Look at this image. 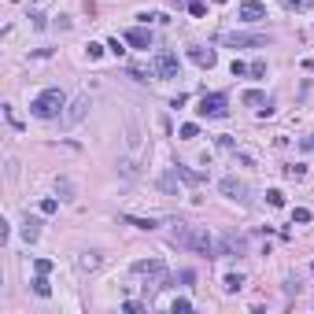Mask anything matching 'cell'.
Masks as SVG:
<instances>
[{
  "mask_svg": "<svg viewBox=\"0 0 314 314\" xmlns=\"http://www.w3.org/2000/svg\"><path fill=\"white\" fill-rule=\"evenodd\" d=\"M196 111L204 118H226V115H230V100H226V92H207V96L200 100Z\"/></svg>",
  "mask_w": 314,
  "mask_h": 314,
  "instance_id": "cell-4",
  "label": "cell"
},
{
  "mask_svg": "<svg viewBox=\"0 0 314 314\" xmlns=\"http://www.w3.org/2000/svg\"><path fill=\"white\" fill-rule=\"evenodd\" d=\"M60 211V204H56V200L48 196V200H41V214H56Z\"/></svg>",
  "mask_w": 314,
  "mask_h": 314,
  "instance_id": "cell-27",
  "label": "cell"
},
{
  "mask_svg": "<svg viewBox=\"0 0 314 314\" xmlns=\"http://www.w3.org/2000/svg\"><path fill=\"white\" fill-rule=\"evenodd\" d=\"M214 4H226V0H214Z\"/></svg>",
  "mask_w": 314,
  "mask_h": 314,
  "instance_id": "cell-38",
  "label": "cell"
},
{
  "mask_svg": "<svg viewBox=\"0 0 314 314\" xmlns=\"http://www.w3.org/2000/svg\"><path fill=\"white\" fill-rule=\"evenodd\" d=\"M37 236H41V218H30V214H26V222H22V240L34 244Z\"/></svg>",
  "mask_w": 314,
  "mask_h": 314,
  "instance_id": "cell-13",
  "label": "cell"
},
{
  "mask_svg": "<svg viewBox=\"0 0 314 314\" xmlns=\"http://www.w3.org/2000/svg\"><path fill=\"white\" fill-rule=\"evenodd\" d=\"M174 170H178V178H185L188 185H200V182H204V174H192V170H188V166H182V163H178Z\"/></svg>",
  "mask_w": 314,
  "mask_h": 314,
  "instance_id": "cell-19",
  "label": "cell"
},
{
  "mask_svg": "<svg viewBox=\"0 0 314 314\" xmlns=\"http://www.w3.org/2000/svg\"><path fill=\"white\" fill-rule=\"evenodd\" d=\"M85 52H89V60H100V56H104V44H89Z\"/></svg>",
  "mask_w": 314,
  "mask_h": 314,
  "instance_id": "cell-33",
  "label": "cell"
},
{
  "mask_svg": "<svg viewBox=\"0 0 314 314\" xmlns=\"http://www.w3.org/2000/svg\"><path fill=\"white\" fill-rule=\"evenodd\" d=\"M188 60H192L196 66H204V70H211V66L218 63V52H214V48H200V44H192V48H188Z\"/></svg>",
  "mask_w": 314,
  "mask_h": 314,
  "instance_id": "cell-10",
  "label": "cell"
},
{
  "mask_svg": "<svg viewBox=\"0 0 314 314\" xmlns=\"http://www.w3.org/2000/svg\"><path fill=\"white\" fill-rule=\"evenodd\" d=\"M303 174H307V170H303L300 163H296V166H284V178H292V182H300Z\"/></svg>",
  "mask_w": 314,
  "mask_h": 314,
  "instance_id": "cell-26",
  "label": "cell"
},
{
  "mask_svg": "<svg viewBox=\"0 0 314 314\" xmlns=\"http://www.w3.org/2000/svg\"><path fill=\"white\" fill-rule=\"evenodd\" d=\"M170 240L174 244H182V248L188 252H200V255H207V259H214L218 255V240L207 230H196V226H185V222H174V233H170Z\"/></svg>",
  "mask_w": 314,
  "mask_h": 314,
  "instance_id": "cell-1",
  "label": "cell"
},
{
  "mask_svg": "<svg viewBox=\"0 0 314 314\" xmlns=\"http://www.w3.org/2000/svg\"><path fill=\"white\" fill-rule=\"evenodd\" d=\"M85 115H89V96L82 92V96H74L70 104H66V111H63V126H66V130H70V126H78V122H82Z\"/></svg>",
  "mask_w": 314,
  "mask_h": 314,
  "instance_id": "cell-8",
  "label": "cell"
},
{
  "mask_svg": "<svg viewBox=\"0 0 314 314\" xmlns=\"http://www.w3.org/2000/svg\"><path fill=\"white\" fill-rule=\"evenodd\" d=\"M126 222H130V226H137V230H156V226H159L156 218H133V214H126Z\"/></svg>",
  "mask_w": 314,
  "mask_h": 314,
  "instance_id": "cell-20",
  "label": "cell"
},
{
  "mask_svg": "<svg viewBox=\"0 0 314 314\" xmlns=\"http://www.w3.org/2000/svg\"><path fill=\"white\" fill-rule=\"evenodd\" d=\"M34 292H37V296H52V284H48V274H37V278H34Z\"/></svg>",
  "mask_w": 314,
  "mask_h": 314,
  "instance_id": "cell-16",
  "label": "cell"
},
{
  "mask_svg": "<svg viewBox=\"0 0 314 314\" xmlns=\"http://www.w3.org/2000/svg\"><path fill=\"white\" fill-rule=\"evenodd\" d=\"M178 66H182V63H178V56L174 52H156V60H152V70H156V78H178Z\"/></svg>",
  "mask_w": 314,
  "mask_h": 314,
  "instance_id": "cell-6",
  "label": "cell"
},
{
  "mask_svg": "<svg viewBox=\"0 0 314 314\" xmlns=\"http://www.w3.org/2000/svg\"><path fill=\"white\" fill-rule=\"evenodd\" d=\"M236 15H240L244 22H259V18H266V4H259V0H244V4L236 8Z\"/></svg>",
  "mask_w": 314,
  "mask_h": 314,
  "instance_id": "cell-11",
  "label": "cell"
},
{
  "mask_svg": "<svg viewBox=\"0 0 314 314\" xmlns=\"http://www.w3.org/2000/svg\"><path fill=\"white\" fill-rule=\"evenodd\" d=\"M248 74H252V78H262V74H266V63H262V60H255V63L248 66Z\"/></svg>",
  "mask_w": 314,
  "mask_h": 314,
  "instance_id": "cell-28",
  "label": "cell"
},
{
  "mask_svg": "<svg viewBox=\"0 0 314 314\" xmlns=\"http://www.w3.org/2000/svg\"><path fill=\"white\" fill-rule=\"evenodd\" d=\"M222 44H230V48H266L270 37L266 34H226Z\"/></svg>",
  "mask_w": 314,
  "mask_h": 314,
  "instance_id": "cell-5",
  "label": "cell"
},
{
  "mask_svg": "<svg viewBox=\"0 0 314 314\" xmlns=\"http://www.w3.org/2000/svg\"><path fill=\"white\" fill-rule=\"evenodd\" d=\"M196 133H200V126H196V122H185V126H182V140H192Z\"/></svg>",
  "mask_w": 314,
  "mask_h": 314,
  "instance_id": "cell-25",
  "label": "cell"
},
{
  "mask_svg": "<svg viewBox=\"0 0 314 314\" xmlns=\"http://www.w3.org/2000/svg\"><path fill=\"white\" fill-rule=\"evenodd\" d=\"M230 70H233V78H244V74H248V63H240V60H233V66H230Z\"/></svg>",
  "mask_w": 314,
  "mask_h": 314,
  "instance_id": "cell-29",
  "label": "cell"
},
{
  "mask_svg": "<svg viewBox=\"0 0 314 314\" xmlns=\"http://www.w3.org/2000/svg\"><path fill=\"white\" fill-rule=\"evenodd\" d=\"M100 262H104V259H100L96 252H85V255H78V270H82V274H92V270H100Z\"/></svg>",
  "mask_w": 314,
  "mask_h": 314,
  "instance_id": "cell-14",
  "label": "cell"
},
{
  "mask_svg": "<svg viewBox=\"0 0 314 314\" xmlns=\"http://www.w3.org/2000/svg\"><path fill=\"white\" fill-rule=\"evenodd\" d=\"M266 204L270 207H284V192L281 188H270V192H266Z\"/></svg>",
  "mask_w": 314,
  "mask_h": 314,
  "instance_id": "cell-21",
  "label": "cell"
},
{
  "mask_svg": "<svg viewBox=\"0 0 314 314\" xmlns=\"http://www.w3.org/2000/svg\"><path fill=\"white\" fill-rule=\"evenodd\" d=\"M284 8H288V12H307V8L314 4V0H281Z\"/></svg>",
  "mask_w": 314,
  "mask_h": 314,
  "instance_id": "cell-22",
  "label": "cell"
},
{
  "mask_svg": "<svg viewBox=\"0 0 314 314\" xmlns=\"http://www.w3.org/2000/svg\"><path fill=\"white\" fill-rule=\"evenodd\" d=\"M218 255H248V240L236 236V233H226L218 240Z\"/></svg>",
  "mask_w": 314,
  "mask_h": 314,
  "instance_id": "cell-9",
  "label": "cell"
},
{
  "mask_svg": "<svg viewBox=\"0 0 314 314\" xmlns=\"http://www.w3.org/2000/svg\"><path fill=\"white\" fill-rule=\"evenodd\" d=\"M159 188H163L166 196H174V192H178V170H170V174L159 178Z\"/></svg>",
  "mask_w": 314,
  "mask_h": 314,
  "instance_id": "cell-15",
  "label": "cell"
},
{
  "mask_svg": "<svg viewBox=\"0 0 314 314\" xmlns=\"http://www.w3.org/2000/svg\"><path fill=\"white\" fill-rule=\"evenodd\" d=\"M222 288H226V292H240V288H244V278H240V274H226V284H222Z\"/></svg>",
  "mask_w": 314,
  "mask_h": 314,
  "instance_id": "cell-18",
  "label": "cell"
},
{
  "mask_svg": "<svg viewBox=\"0 0 314 314\" xmlns=\"http://www.w3.org/2000/svg\"><path fill=\"white\" fill-rule=\"evenodd\" d=\"M63 108H66V96H63V92H60V89H44L41 96L30 104V115L48 122V118H60V111H63Z\"/></svg>",
  "mask_w": 314,
  "mask_h": 314,
  "instance_id": "cell-2",
  "label": "cell"
},
{
  "mask_svg": "<svg viewBox=\"0 0 314 314\" xmlns=\"http://www.w3.org/2000/svg\"><path fill=\"white\" fill-rule=\"evenodd\" d=\"M310 218H314V214L307 211V207H296V211H292V222H300V226H307Z\"/></svg>",
  "mask_w": 314,
  "mask_h": 314,
  "instance_id": "cell-23",
  "label": "cell"
},
{
  "mask_svg": "<svg viewBox=\"0 0 314 314\" xmlns=\"http://www.w3.org/2000/svg\"><path fill=\"white\" fill-rule=\"evenodd\" d=\"M240 100H244V104H252V108H259V104H270V100H266V92H259V89H248Z\"/></svg>",
  "mask_w": 314,
  "mask_h": 314,
  "instance_id": "cell-17",
  "label": "cell"
},
{
  "mask_svg": "<svg viewBox=\"0 0 314 314\" xmlns=\"http://www.w3.org/2000/svg\"><path fill=\"white\" fill-rule=\"evenodd\" d=\"M30 22H34V30H44V26H48V22H44V15H41V12H34V15H30Z\"/></svg>",
  "mask_w": 314,
  "mask_h": 314,
  "instance_id": "cell-31",
  "label": "cell"
},
{
  "mask_svg": "<svg viewBox=\"0 0 314 314\" xmlns=\"http://www.w3.org/2000/svg\"><path fill=\"white\" fill-rule=\"evenodd\" d=\"M4 115H8V122H12V126H15V130H22V118H18V115H15V108H4Z\"/></svg>",
  "mask_w": 314,
  "mask_h": 314,
  "instance_id": "cell-30",
  "label": "cell"
},
{
  "mask_svg": "<svg viewBox=\"0 0 314 314\" xmlns=\"http://www.w3.org/2000/svg\"><path fill=\"white\" fill-rule=\"evenodd\" d=\"M188 12H192V15H204L207 4H204V0H192V4H188Z\"/></svg>",
  "mask_w": 314,
  "mask_h": 314,
  "instance_id": "cell-32",
  "label": "cell"
},
{
  "mask_svg": "<svg viewBox=\"0 0 314 314\" xmlns=\"http://www.w3.org/2000/svg\"><path fill=\"white\" fill-rule=\"evenodd\" d=\"M303 66H307V70H314V60H303Z\"/></svg>",
  "mask_w": 314,
  "mask_h": 314,
  "instance_id": "cell-37",
  "label": "cell"
},
{
  "mask_svg": "<svg viewBox=\"0 0 314 314\" xmlns=\"http://www.w3.org/2000/svg\"><path fill=\"white\" fill-rule=\"evenodd\" d=\"M60 192H63V200H74V188H70V182H60Z\"/></svg>",
  "mask_w": 314,
  "mask_h": 314,
  "instance_id": "cell-35",
  "label": "cell"
},
{
  "mask_svg": "<svg viewBox=\"0 0 314 314\" xmlns=\"http://www.w3.org/2000/svg\"><path fill=\"white\" fill-rule=\"evenodd\" d=\"M108 48L115 52V56H122V52H126V48H122V41H118V37H111V41H108Z\"/></svg>",
  "mask_w": 314,
  "mask_h": 314,
  "instance_id": "cell-34",
  "label": "cell"
},
{
  "mask_svg": "<svg viewBox=\"0 0 314 314\" xmlns=\"http://www.w3.org/2000/svg\"><path fill=\"white\" fill-rule=\"evenodd\" d=\"M170 310H174V314H188V310H192V300H174Z\"/></svg>",
  "mask_w": 314,
  "mask_h": 314,
  "instance_id": "cell-24",
  "label": "cell"
},
{
  "mask_svg": "<svg viewBox=\"0 0 314 314\" xmlns=\"http://www.w3.org/2000/svg\"><path fill=\"white\" fill-rule=\"evenodd\" d=\"M126 44H133V48H152V34L144 26H133V30H126Z\"/></svg>",
  "mask_w": 314,
  "mask_h": 314,
  "instance_id": "cell-12",
  "label": "cell"
},
{
  "mask_svg": "<svg viewBox=\"0 0 314 314\" xmlns=\"http://www.w3.org/2000/svg\"><path fill=\"white\" fill-rule=\"evenodd\" d=\"M218 188H222V196L236 200V204H248V182H240L236 174H226L222 182H218Z\"/></svg>",
  "mask_w": 314,
  "mask_h": 314,
  "instance_id": "cell-7",
  "label": "cell"
},
{
  "mask_svg": "<svg viewBox=\"0 0 314 314\" xmlns=\"http://www.w3.org/2000/svg\"><path fill=\"white\" fill-rule=\"evenodd\" d=\"M133 274L148 278L152 292H159V288H166V284H170V274H166V262L163 259H137V262H133ZM148 284H144V288H148Z\"/></svg>",
  "mask_w": 314,
  "mask_h": 314,
  "instance_id": "cell-3",
  "label": "cell"
},
{
  "mask_svg": "<svg viewBox=\"0 0 314 314\" xmlns=\"http://www.w3.org/2000/svg\"><path fill=\"white\" fill-rule=\"evenodd\" d=\"M300 288H303V284H300L296 278H288V281H284V292H300Z\"/></svg>",
  "mask_w": 314,
  "mask_h": 314,
  "instance_id": "cell-36",
  "label": "cell"
}]
</instances>
